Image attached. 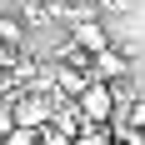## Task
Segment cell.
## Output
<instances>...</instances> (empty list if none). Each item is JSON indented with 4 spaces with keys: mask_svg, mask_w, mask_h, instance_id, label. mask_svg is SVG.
<instances>
[{
    "mask_svg": "<svg viewBox=\"0 0 145 145\" xmlns=\"http://www.w3.org/2000/svg\"><path fill=\"white\" fill-rule=\"evenodd\" d=\"M50 115H55V95H45V90H15L10 95V120L15 125L40 130V125H50Z\"/></svg>",
    "mask_w": 145,
    "mask_h": 145,
    "instance_id": "6da1fadb",
    "label": "cell"
},
{
    "mask_svg": "<svg viewBox=\"0 0 145 145\" xmlns=\"http://www.w3.org/2000/svg\"><path fill=\"white\" fill-rule=\"evenodd\" d=\"M75 110H80V120H90V125H110V120H115V85L90 80V85L75 95Z\"/></svg>",
    "mask_w": 145,
    "mask_h": 145,
    "instance_id": "7a4b0ae2",
    "label": "cell"
},
{
    "mask_svg": "<svg viewBox=\"0 0 145 145\" xmlns=\"http://www.w3.org/2000/svg\"><path fill=\"white\" fill-rule=\"evenodd\" d=\"M90 80H105V85H120V80H130V60H125V50H115V45H105L100 55H90Z\"/></svg>",
    "mask_w": 145,
    "mask_h": 145,
    "instance_id": "3957f363",
    "label": "cell"
},
{
    "mask_svg": "<svg viewBox=\"0 0 145 145\" xmlns=\"http://www.w3.org/2000/svg\"><path fill=\"white\" fill-rule=\"evenodd\" d=\"M70 45H80L85 55H100L105 45H110V30L90 15V20H70Z\"/></svg>",
    "mask_w": 145,
    "mask_h": 145,
    "instance_id": "277c9868",
    "label": "cell"
},
{
    "mask_svg": "<svg viewBox=\"0 0 145 145\" xmlns=\"http://www.w3.org/2000/svg\"><path fill=\"white\" fill-rule=\"evenodd\" d=\"M0 45H5V50H25V25H20L10 10H0Z\"/></svg>",
    "mask_w": 145,
    "mask_h": 145,
    "instance_id": "5b68a950",
    "label": "cell"
},
{
    "mask_svg": "<svg viewBox=\"0 0 145 145\" xmlns=\"http://www.w3.org/2000/svg\"><path fill=\"white\" fill-rule=\"evenodd\" d=\"M70 145H115V140H110V125H90L85 120V125L70 135Z\"/></svg>",
    "mask_w": 145,
    "mask_h": 145,
    "instance_id": "8992f818",
    "label": "cell"
},
{
    "mask_svg": "<svg viewBox=\"0 0 145 145\" xmlns=\"http://www.w3.org/2000/svg\"><path fill=\"white\" fill-rule=\"evenodd\" d=\"M0 145H35V130H25V125H10V135H0Z\"/></svg>",
    "mask_w": 145,
    "mask_h": 145,
    "instance_id": "52a82bcc",
    "label": "cell"
}]
</instances>
